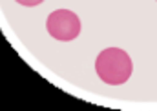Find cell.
Returning <instances> with one entry per match:
<instances>
[{
    "instance_id": "obj_2",
    "label": "cell",
    "mask_w": 157,
    "mask_h": 111,
    "mask_svg": "<svg viewBox=\"0 0 157 111\" xmlns=\"http://www.w3.org/2000/svg\"><path fill=\"white\" fill-rule=\"evenodd\" d=\"M46 29L55 40L70 42L80 33V18L70 9H57L46 18Z\"/></svg>"
},
{
    "instance_id": "obj_1",
    "label": "cell",
    "mask_w": 157,
    "mask_h": 111,
    "mask_svg": "<svg viewBox=\"0 0 157 111\" xmlns=\"http://www.w3.org/2000/svg\"><path fill=\"white\" fill-rule=\"evenodd\" d=\"M132 58L121 47L102 49L95 60V71L99 78L108 86H121L132 76Z\"/></svg>"
},
{
    "instance_id": "obj_3",
    "label": "cell",
    "mask_w": 157,
    "mask_h": 111,
    "mask_svg": "<svg viewBox=\"0 0 157 111\" xmlns=\"http://www.w3.org/2000/svg\"><path fill=\"white\" fill-rule=\"evenodd\" d=\"M15 2L20 4V6H26V7H35V6L42 4L44 0H15Z\"/></svg>"
}]
</instances>
